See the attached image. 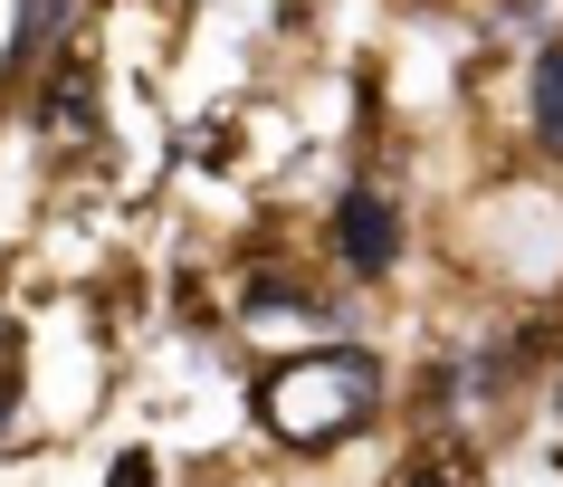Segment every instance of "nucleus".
Returning <instances> with one entry per match:
<instances>
[{
    "label": "nucleus",
    "instance_id": "obj_1",
    "mask_svg": "<svg viewBox=\"0 0 563 487\" xmlns=\"http://www.w3.org/2000/svg\"><path fill=\"white\" fill-rule=\"evenodd\" d=\"M383 401V364L363 344H334V354H297L258 383V421L287 440V450H334L344 430Z\"/></svg>",
    "mask_w": 563,
    "mask_h": 487
},
{
    "label": "nucleus",
    "instance_id": "obj_2",
    "mask_svg": "<svg viewBox=\"0 0 563 487\" xmlns=\"http://www.w3.org/2000/svg\"><path fill=\"white\" fill-rule=\"evenodd\" d=\"M334 240H344V258H354V268H373V277H383L391 258H401V230H391V201H373V191H354V201L334 211Z\"/></svg>",
    "mask_w": 563,
    "mask_h": 487
},
{
    "label": "nucleus",
    "instance_id": "obj_3",
    "mask_svg": "<svg viewBox=\"0 0 563 487\" xmlns=\"http://www.w3.org/2000/svg\"><path fill=\"white\" fill-rule=\"evenodd\" d=\"M534 134H544V153H563V48L534 58Z\"/></svg>",
    "mask_w": 563,
    "mask_h": 487
},
{
    "label": "nucleus",
    "instance_id": "obj_4",
    "mask_svg": "<svg viewBox=\"0 0 563 487\" xmlns=\"http://www.w3.org/2000/svg\"><path fill=\"white\" fill-rule=\"evenodd\" d=\"M48 124H58V134H87V124H96V77H87V67H67V77H58Z\"/></svg>",
    "mask_w": 563,
    "mask_h": 487
},
{
    "label": "nucleus",
    "instance_id": "obj_5",
    "mask_svg": "<svg viewBox=\"0 0 563 487\" xmlns=\"http://www.w3.org/2000/svg\"><path fill=\"white\" fill-rule=\"evenodd\" d=\"M58 20H67V0H20V30H10V58L30 67V58H38V38H58Z\"/></svg>",
    "mask_w": 563,
    "mask_h": 487
},
{
    "label": "nucleus",
    "instance_id": "obj_6",
    "mask_svg": "<svg viewBox=\"0 0 563 487\" xmlns=\"http://www.w3.org/2000/svg\"><path fill=\"white\" fill-rule=\"evenodd\" d=\"M420 487H459V478H420Z\"/></svg>",
    "mask_w": 563,
    "mask_h": 487
}]
</instances>
